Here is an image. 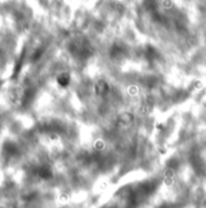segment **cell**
<instances>
[{"mask_svg": "<svg viewBox=\"0 0 206 208\" xmlns=\"http://www.w3.org/2000/svg\"><path fill=\"white\" fill-rule=\"evenodd\" d=\"M57 82H58L60 85L66 87V85L69 83V76H68V74H61V76L57 78Z\"/></svg>", "mask_w": 206, "mask_h": 208, "instance_id": "cell-1", "label": "cell"}, {"mask_svg": "<svg viewBox=\"0 0 206 208\" xmlns=\"http://www.w3.org/2000/svg\"><path fill=\"white\" fill-rule=\"evenodd\" d=\"M105 90H107V85L104 83H97V85H96V91L97 93H103Z\"/></svg>", "mask_w": 206, "mask_h": 208, "instance_id": "cell-2", "label": "cell"}]
</instances>
